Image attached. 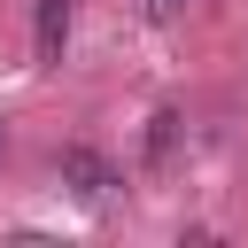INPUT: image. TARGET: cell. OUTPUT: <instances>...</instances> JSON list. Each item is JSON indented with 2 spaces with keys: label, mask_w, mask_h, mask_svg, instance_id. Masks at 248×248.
<instances>
[{
  "label": "cell",
  "mask_w": 248,
  "mask_h": 248,
  "mask_svg": "<svg viewBox=\"0 0 248 248\" xmlns=\"http://www.w3.org/2000/svg\"><path fill=\"white\" fill-rule=\"evenodd\" d=\"M178 132H186V124H178V108H155V116H147V163H155V170L178 155Z\"/></svg>",
  "instance_id": "3957f363"
},
{
  "label": "cell",
  "mask_w": 248,
  "mask_h": 248,
  "mask_svg": "<svg viewBox=\"0 0 248 248\" xmlns=\"http://www.w3.org/2000/svg\"><path fill=\"white\" fill-rule=\"evenodd\" d=\"M54 170H62V186L78 194V202H108L124 178H116V163L101 155V147H85V140H70L62 155H54Z\"/></svg>",
  "instance_id": "6da1fadb"
},
{
  "label": "cell",
  "mask_w": 248,
  "mask_h": 248,
  "mask_svg": "<svg viewBox=\"0 0 248 248\" xmlns=\"http://www.w3.org/2000/svg\"><path fill=\"white\" fill-rule=\"evenodd\" d=\"M178 8H186V0H147V16H178Z\"/></svg>",
  "instance_id": "277c9868"
},
{
  "label": "cell",
  "mask_w": 248,
  "mask_h": 248,
  "mask_svg": "<svg viewBox=\"0 0 248 248\" xmlns=\"http://www.w3.org/2000/svg\"><path fill=\"white\" fill-rule=\"evenodd\" d=\"M31 39H39V62H62V46H70V0H39L31 8Z\"/></svg>",
  "instance_id": "7a4b0ae2"
},
{
  "label": "cell",
  "mask_w": 248,
  "mask_h": 248,
  "mask_svg": "<svg viewBox=\"0 0 248 248\" xmlns=\"http://www.w3.org/2000/svg\"><path fill=\"white\" fill-rule=\"evenodd\" d=\"M0 155H8V124H0Z\"/></svg>",
  "instance_id": "5b68a950"
}]
</instances>
